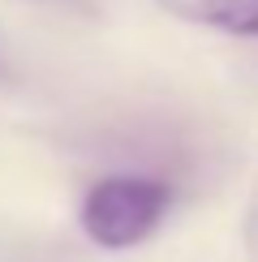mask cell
I'll use <instances>...</instances> for the list:
<instances>
[{"instance_id": "cell-1", "label": "cell", "mask_w": 258, "mask_h": 262, "mask_svg": "<svg viewBox=\"0 0 258 262\" xmlns=\"http://www.w3.org/2000/svg\"><path fill=\"white\" fill-rule=\"evenodd\" d=\"M172 206V189L155 177H103L82 198V232L99 249H134L142 245Z\"/></svg>"}, {"instance_id": "cell-3", "label": "cell", "mask_w": 258, "mask_h": 262, "mask_svg": "<svg viewBox=\"0 0 258 262\" xmlns=\"http://www.w3.org/2000/svg\"><path fill=\"white\" fill-rule=\"evenodd\" d=\"M250 249H254V258H258V202H254V211H250Z\"/></svg>"}, {"instance_id": "cell-2", "label": "cell", "mask_w": 258, "mask_h": 262, "mask_svg": "<svg viewBox=\"0 0 258 262\" xmlns=\"http://www.w3.org/2000/svg\"><path fill=\"white\" fill-rule=\"evenodd\" d=\"M198 17L236 39H258V0H198Z\"/></svg>"}]
</instances>
